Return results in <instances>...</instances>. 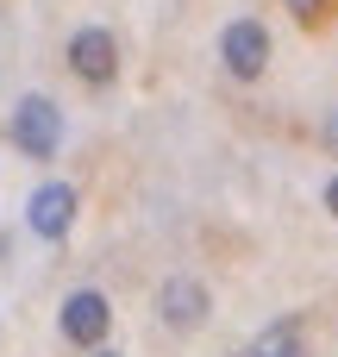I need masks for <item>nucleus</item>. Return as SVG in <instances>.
Segmentation results:
<instances>
[{
    "label": "nucleus",
    "instance_id": "obj_7",
    "mask_svg": "<svg viewBox=\"0 0 338 357\" xmlns=\"http://www.w3.org/2000/svg\"><path fill=\"white\" fill-rule=\"evenodd\" d=\"M238 357H307L301 351V326H295V320H276V326H263Z\"/></svg>",
    "mask_w": 338,
    "mask_h": 357
},
{
    "label": "nucleus",
    "instance_id": "obj_6",
    "mask_svg": "<svg viewBox=\"0 0 338 357\" xmlns=\"http://www.w3.org/2000/svg\"><path fill=\"white\" fill-rule=\"evenodd\" d=\"M25 226H31L38 238H63V232L75 226V188H69V182H44V188H31V201H25Z\"/></svg>",
    "mask_w": 338,
    "mask_h": 357
},
{
    "label": "nucleus",
    "instance_id": "obj_1",
    "mask_svg": "<svg viewBox=\"0 0 338 357\" xmlns=\"http://www.w3.org/2000/svg\"><path fill=\"white\" fill-rule=\"evenodd\" d=\"M13 144L25 157H56V144H63V107L50 94H25L19 113H13Z\"/></svg>",
    "mask_w": 338,
    "mask_h": 357
},
{
    "label": "nucleus",
    "instance_id": "obj_10",
    "mask_svg": "<svg viewBox=\"0 0 338 357\" xmlns=\"http://www.w3.org/2000/svg\"><path fill=\"white\" fill-rule=\"evenodd\" d=\"M326 207H332V220H338V176L326 182Z\"/></svg>",
    "mask_w": 338,
    "mask_h": 357
},
{
    "label": "nucleus",
    "instance_id": "obj_3",
    "mask_svg": "<svg viewBox=\"0 0 338 357\" xmlns=\"http://www.w3.org/2000/svg\"><path fill=\"white\" fill-rule=\"evenodd\" d=\"M69 69H75L88 88H107V82L119 75V38H113L107 25H82V31L69 38Z\"/></svg>",
    "mask_w": 338,
    "mask_h": 357
},
{
    "label": "nucleus",
    "instance_id": "obj_9",
    "mask_svg": "<svg viewBox=\"0 0 338 357\" xmlns=\"http://www.w3.org/2000/svg\"><path fill=\"white\" fill-rule=\"evenodd\" d=\"M320 144H326V151H332V157H338V107H332V113H326V126H320Z\"/></svg>",
    "mask_w": 338,
    "mask_h": 357
},
{
    "label": "nucleus",
    "instance_id": "obj_4",
    "mask_svg": "<svg viewBox=\"0 0 338 357\" xmlns=\"http://www.w3.org/2000/svg\"><path fill=\"white\" fill-rule=\"evenodd\" d=\"M107 333H113L107 295H100V289H75V295L63 301V339L82 345V351H94V345H107Z\"/></svg>",
    "mask_w": 338,
    "mask_h": 357
},
{
    "label": "nucleus",
    "instance_id": "obj_8",
    "mask_svg": "<svg viewBox=\"0 0 338 357\" xmlns=\"http://www.w3.org/2000/svg\"><path fill=\"white\" fill-rule=\"evenodd\" d=\"M282 6H289L295 19H320V13H326V0H282Z\"/></svg>",
    "mask_w": 338,
    "mask_h": 357
},
{
    "label": "nucleus",
    "instance_id": "obj_11",
    "mask_svg": "<svg viewBox=\"0 0 338 357\" xmlns=\"http://www.w3.org/2000/svg\"><path fill=\"white\" fill-rule=\"evenodd\" d=\"M94 357H125V351H107V345H94Z\"/></svg>",
    "mask_w": 338,
    "mask_h": 357
},
{
    "label": "nucleus",
    "instance_id": "obj_5",
    "mask_svg": "<svg viewBox=\"0 0 338 357\" xmlns=\"http://www.w3.org/2000/svg\"><path fill=\"white\" fill-rule=\"evenodd\" d=\"M157 314H163L169 333H194V326H207L213 301H207V289H201L194 276H169V282L157 289Z\"/></svg>",
    "mask_w": 338,
    "mask_h": 357
},
{
    "label": "nucleus",
    "instance_id": "obj_2",
    "mask_svg": "<svg viewBox=\"0 0 338 357\" xmlns=\"http://www.w3.org/2000/svg\"><path fill=\"white\" fill-rule=\"evenodd\" d=\"M220 63H226V75L257 82L270 69V31H263V19H232L220 31Z\"/></svg>",
    "mask_w": 338,
    "mask_h": 357
}]
</instances>
